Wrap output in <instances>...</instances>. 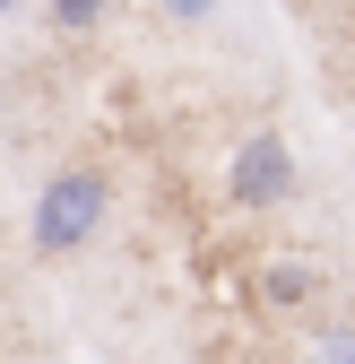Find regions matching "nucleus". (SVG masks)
I'll return each mask as SVG.
<instances>
[{
  "mask_svg": "<svg viewBox=\"0 0 355 364\" xmlns=\"http://www.w3.org/2000/svg\"><path fill=\"white\" fill-rule=\"evenodd\" d=\"M96 225H104V173H53V191L35 200V252H78V243H96Z\"/></svg>",
  "mask_w": 355,
  "mask_h": 364,
  "instance_id": "nucleus-1",
  "label": "nucleus"
},
{
  "mask_svg": "<svg viewBox=\"0 0 355 364\" xmlns=\"http://www.w3.org/2000/svg\"><path fill=\"white\" fill-rule=\"evenodd\" d=\"M104 9H113V0H53V18H61V26H96Z\"/></svg>",
  "mask_w": 355,
  "mask_h": 364,
  "instance_id": "nucleus-4",
  "label": "nucleus"
},
{
  "mask_svg": "<svg viewBox=\"0 0 355 364\" xmlns=\"http://www.w3.org/2000/svg\"><path fill=\"white\" fill-rule=\"evenodd\" d=\"M321 364H355V338H346V330H338V338H329V347H321Z\"/></svg>",
  "mask_w": 355,
  "mask_h": 364,
  "instance_id": "nucleus-5",
  "label": "nucleus"
},
{
  "mask_svg": "<svg viewBox=\"0 0 355 364\" xmlns=\"http://www.w3.org/2000/svg\"><path fill=\"white\" fill-rule=\"evenodd\" d=\"M9 9H18V0H0V18H9Z\"/></svg>",
  "mask_w": 355,
  "mask_h": 364,
  "instance_id": "nucleus-7",
  "label": "nucleus"
},
{
  "mask_svg": "<svg viewBox=\"0 0 355 364\" xmlns=\"http://www.w3.org/2000/svg\"><path fill=\"white\" fill-rule=\"evenodd\" d=\"M226 200H234V208H278V200H295V148L278 139V130H251V139L234 148Z\"/></svg>",
  "mask_w": 355,
  "mask_h": 364,
  "instance_id": "nucleus-2",
  "label": "nucleus"
},
{
  "mask_svg": "<svg viewBox=\"0 0 355 364\" xmlns=\"http://www.w3.org/2000/svg\"><path fill=\"white\" fill-rule=\"evenodd\" d=\"M173 18H208V0H173Z\"/></svg>",
  "mask_w": 355,
  "mask_h": 364,
  "instance_id": "nucleus-6",
  "label": "nucleus"
},
{
  "mask_svg": "<svg viewBox=\"0 0 355 364\" xmlns=\"http://www.w3.org/2000/svg\"><path fill=\"white\" fill-rule=\"evenodd\" d=\"M312 295H321L312 260H269V269H260V304H269V312H295V304H312Z\"/></svg>",
  "mask_w": 355,
  "mask_h": 364,
  "instance_id": "nucleus-3",
  "label": "nucleus"
}]
</instances>
